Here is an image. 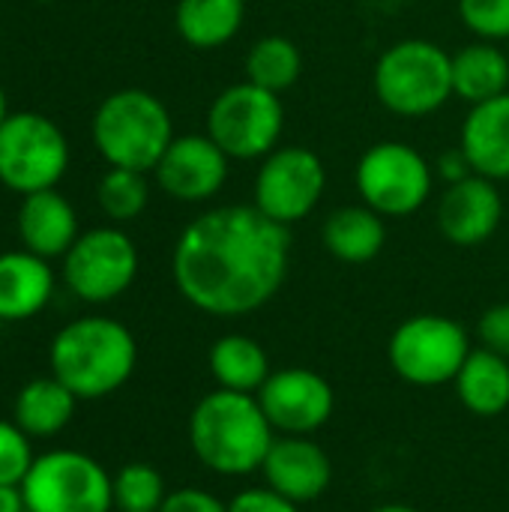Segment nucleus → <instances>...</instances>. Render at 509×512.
<instances>
[{
    "label": "nucleus",
    "mask_w": 509,
    "mask_h": 512,
    "mask_svg": "<svg viewBox=\"0 0 509 512\" xmlns=\"http://www.w3.org/2000/svg\"><path fill=\"white\" fill-rule=\"evenodd\" d=\"M291 228L255 204H222L195 216L171 252L180 297L213 318H243L264 309L285 285Z\"/></svg>",
    "instance_id": "obj_1"
},
{
    "label": "nucleus",
    "mask_w": 509,
    "mask_h": 512,
    "mask_svg": "<svg viewBox=\"0 0 509 512\" xmlns=\"http://www.w3.org/2000/svg\"><path fill=\"white\" fill-rule=\"evenodd\" d=\"M138 366V345L126 324L108 315H84L60 327L48 348L51 375L78 402L114 396Z\"/></svg>",
    "instance_id": "obj_2"
},
{
    "label": "nucleus",
    "mask_w": 509,
    "mask_h": 512,
    "mask_svg": "<svg viewBox=\"0 0 509 512\" xmlns=\"http://www.w3.org/2000/svg\"><path fill=\"white\" fill-rule=\"evenodd\" d=\"M276 429L258 405V396L213 390L189 414V447L195 459L219 477H246L261 471Z\"/></svg>",
    "instance_id": "obj_3"
},
{
    "label": "nucleus",
    "mask_w": 509,
    "mask_h": 512,
    "mask_svg": "<svg viewBox=\"0 0 509 512\" xmlns=\"http://www.w3.org/2000/svg\"><path fill=\"white\" fill-rule=\"evenodd\" d=\"M90 135L96 153L108 162V168L150 174L174 141V120L168 105L156 93L123 87L99 102Z\"/></svg>",
    "instance_id": "obj_4"
},
{
    "label": "nucleus",
    "mask_w": 509,
    "mask_h": 512,
    "mask_svg": "<svg viewBox=\"0 0 509 512\" xmlns=\"http://www.w3.org/2000/svg\"><path fill=\"white\" fill-rule=\"evenodd\" d=\"M375 99L396 117L420 120L453 99V54L423 36L399 39L372 69Z\"/></svg>",
    "instance_id": "obj_5"
},
{
    "label": "nucleus",
    "mask_w": 509,
    "mask_h": 512,
    "mask_svg": "<svg viewBox=\"0 0 509 512\" xmlns=\"http://www.w3.org/2000/svg\"><path fill=\"white\" fill-rule=\"evenodd\" d=\"M435 165L408 141H378L354 165V189L384 219L420 213L435 192Z\"/></svg>",
    "instance_id": "obj_6"
},
{
    "label": "nucleus",
    "mask_w": 509,
    "mask_h": 512,
    "mask_svg": "<svg viewBox=\"0 0 509 512\" xmlns=\"http://www.w3.org/2000/svg\"><path fill=\"white\" fill-rule=\"evenodd\" d=\"M285 132L282 96L252 81L219 90L207 108V135L231 162H261L273 153Z\"/></svg>",
    "instance_id": "obj_7"
},
{
    "label": "nucleus",
    "mask_w": 509,
    "mask_h": 512,
    "mask_svg": "<svg viewBox=\"0 0 509 512\" xmlns=\"http://www.w3.org/2000/svg\"><path fill=\"white\" fill-rule=\"evenodd\" d=\"M69 168L63 129L39 111H9L0 126V186L15 195L57 189Z\"/></svg>",
    "instance_id": "obj_8"
},
{
    "label": "nucleus",
    "mask_w": 509,
    "mask_h": 512,
    "mask_svg": "<svg viewBox=\"0 0 509 512\" xmlns=\"http://www.w3.org/2000/svg\"><path fill=\"white\" fill-rule=\"evenodd\" d=\"M471 351V336L456 318L429 312L405 318L387 342L393 372L414 387L453 384Z\"/></svg>",
    "instance_id": "obj_9"
},
{
    "label": "nucleus",
    "mask_w": 509,
    "mask_h": 512,
    "mask_svg": "<svg viewBox=\"0 0 509 512\" xmlns=\"http://www.w3.org/2000/svg\"><path fill=\"white\" fill-rule=\"evenodd\" d=\"M21 495L27 512H111L114 477L87 453L51 450L36 456Z\"/></svg>",
    "instance_id": "obj_10"
},
{
    "label": "nucleus",
    "mask_w": 509,
    "mask_h": 512,
    "mask_svg": "<svg viewBox=\"0 0 509 512\" xmlns=\"http://www.w3.org/2000/svg\"><path fill=\"white\" fill-rule=\"evenodd\" d=\"M324 192V159L303 144H279L258 162L252 180V204L285 228L309 219L321 204Z\"/></svg>",
    "instance_id": "obj_11"
},
{
    "label": "nucleus",
    "mask_w": 509,
    "mask_h": 512,
    "mask_svg": "<svg viewBox=\"0 0 509 512\" xmlns=\"http://www.w3.org/2000/svg\"><path fill=\"white\" fill-rule=\"evenodd\" d=\"M135 276H138L135 240L117 225L81 231L72 249L63 255L66 288L90 306H102L123 297L132 288Z\"/></svg>",
    "instance_id": "obj_12"
},
{
    "label": "nucleus",
    "mask_w": 509,
    "mask_h": 512,
    "mask_svg": "<svg viewBox=\"0 0 509 512\" xmlns=\"http://www.w3.org/2000/svg\"><path fill=\"white\" fill-rule=\"evenodd\" d=\"M153 177L168 198L180 204H207L225 189L231 159L207 132L174 135L153 168Z\"/></svg>",
    "instance_id": "obj_13"
},
{
    "label": "nucleus",
    "mask_w": 509,
    "mask_h": 512,
    "mask_svg": "<svg viewBox=\"0 0 509 512\" xmlns=\"http://www.w3.org/2000/svg\"><path fill=\"white\" fill-rule=\"evenodd\" d=\"M255 396L270 426L282 435H315L336 411L330 381L303 366L273 372Z\"/></svg>",
    "instance_id": "obj_14"
},
{
    "label": "nucleus",
    "mask_w": 509,
    "mask_h": 512,
    "mask_svg": "<svg viewBox=\"0 0 509 512\" xmlns=\"http://www.w3.org/2000/svg\"><path fill=\"white\" fill-rule=\"evenodd\" d=\"M438 231L459 249L489 243L504 222V195L495 180L471 174L459 183L444 186L435 207Z\"/></svg>",
    "instance_id": "obj_15"
},
{
    "label": "nucleus",
    "mask_w": 509,
    "mask_h": 512,
    "mask_svg": "<svg viewBox=\"0 0 509 512\" xmlns=\"http://www.w3.org/2000/svg\"><path fill=\"white\" fill-rule=\"evenodd\" d=\"M261 474L273 492L300 504L318 501L333 483L330 456L309 435H282L273 441Z\"/></svg>",
    "instance_id": "obj_16"
},
{
    "label": "nucleus",
    "mask_w": 509,
    "mask_h": 512,
    "mask_svg": "<svg viewBox=\"0 0 509 512\" xmlns=\"http://www.w3.org/2000/svg\"><path fill=\"white\" fill-rule=\"evenodd\" d=\"M15 228L21 237V249H27L45 261L63 258L81 234L75 207L57 189L21 195Z\"/></svg>",
    "instance_id": "obj_17"
},
{
    "label": "nucleus",
    "mask_w": 509,
    "mask_h": 512,
    "mask_svg": "<svg viewBox=\"0 0 509 512\" xmlns=\"http://www.w3.org/2000/svg\"><path fill=\"white\" fill-rule=\"evenodd\" d=\"M459 147L474 174L495 183L509 180V93L468 108Z\"/></svg>",
    "instance_id": "obj_18"
},
{
    "label": "nucleus",
    "mask_w": 509,
    "mask_h": 512,
    "mask_svg": "<svg viewBox=\"0 0 509 512\" xmlns=\"http://www.w3.org/2000/svg\"><path fill=\"white\" fill-rule=\"evenodd\" d=\"M54 297V270L45 258L12 249L0 252V324L36 318Z\"/></svg>",
    "instance_id": "obj_19"
},
{
    "label": "nucleus",
    "mask_w": 509,
    "mask_h": 512,
    "mask_svg": "<svg viewBox=\"0 0 509 512\" xmlns=\"http://www.w3.org/2000/svg\"><path fill=\"white\" fill-rule=\"evenodd\" d=\"M321 243L342 264H369L387 246V219L363 201L336 207L321 225Z\"/></svg>",
    "instance_id": "obj_20"
},
{
    "label": "nucleus",
    "mask_w": 509,
    "mask_h": 512,
    "mask_svg": "<svg viewBox=\"0 0 509 512\" xmlns=\"http://www.w3.org/2000/svg\"><path fill=\"white\" fill-rule=\"evenodd\" d=\"M509 93V57L498 42L474 39L453 54V99L468 105Z\"/></svg>",
    "instance_id": "obj_21"
},
{
    "label": "nucleus",
    "mask_w": 509,
    "mask_h": 512,
    "mask_svg": "<svg viewBox=\"0 0 509 512\" xmlns=\"http://www.w3.org/2000/svg\"><path fill=\"white\" fill-rule=\"evenodd\" d=\"M246 21V0H177L174 27L195 51L225 48Z\"/></svg>",
    "instance_id": "obj_22"
},
{
    "label": "nucleus",
    "mask_w": 509,
    "mask_h": 512,
    "mask_svg": "<svg viewBox=\"0 0 509 512\" xmlns=\"http://www.w3.org/2000/svg\"><path fill=\"white\" fill-rule=\"evenodd\" d=\"M207 366L219 390L249 393V396H255L264 387V381L273 375L264 345L243 333H228L216 339L210 345Z\"/></svg>",
    "instance_id": "obj_23"
},
{
    "label": "nucleus",
    "mask_w": 509,
    "mask_h": 512,
    "mask_svg": "<svg viewBox=\"0 0 509 512\" xmlns=\"http://www.w3.org/2000/svg\"><path fill=\"white\" fill-rule=\"evenodd\" d=\"M78 399L69 387H63L54 375L27 381L12 408V420L30 435V438H54L60 435L72 417H75Z\"/></svg>",
    "instance_id": "obj_24"
},
{
    "label": "nucleus",
    "mask_w": 509,
    "mask_h": 512,
    "mask_svg": "<svg viewBox=\"0 0 509 512\" xmlns=\"http://www.w3.org/2000/svg\"><path fill=\"white\" fill-rule=\"evenodd\" d=\"M453 387L465 411L477 417H498L509 408V360L495 351L474 348Z\"/></svg>",
    "instance_id": "obj_25"
},
{
    "label": "nucleus",
    "mask_w": 509,
    "mask_h": 512,
    "mask_svg": "<svg viewBox=\"0 0 509 512\" xmlns=\"http://www.w3.org/2000/svg\"><path fill=\"white\" fill-rule=\"evenodd\" d=\"M300 75H303V54L294 39H288L282 33H270L249 45L246 81L282 96L285 90H291L300 81Z\"/></svg>",
    "instance_id": "obj_26"
},
{
    "label": "nucleus",
    "mask_w": 509,
    "mask_h": 512,
    "mask_svg": "<svg viewBox=\"0 0 509 512\" xmlns=\"http://www.w3.org/2000/svg\"><path fill=\"white\" fill-rule=\"evenodd\" d=\"M96 201H99V210L117 225L138 219L150 201L147 174L129 171V168H108L96 186Z\"/></svg>",
    "instance_id": "obj_27"
},
{
    "label": "nucleus",
    "mask_w": 509,
    "mask_h": 512,
    "mask_svg": "<svg viewBox=\"0 0 509 512\" xmlns=\"http://www.w3.org/2000/svg\"><path fill=\"white\" fill-rule=\"evenodd\" d=\"M168 498L162 474L147 462L123 465L114 474V510L117 512H159Z\"/></svg>",
    "instance_id": "obj_28"
},
{
    "label": "nucleus",
    "mask_w": 509,
    "mask_h": 512,
    "mask_svg": "<svg viewBox=\"0 0 509 512\" xmlns=\"http://www.w3.org/2000/svg\"><path fill=\"white\" fill-rule=\"evenodd\" d=\"M456 9L474 39L509 42V0H459Z\"/></svg>",
    "instance_id": "obj_29"
},
{
    "label": "nucleus",
    "mask_w": 509,
    "mask_h": 512,
    "mask_svg": "<svg viewBox=\"0 0 509 512\" xmlns=\"http://www.w3.org/2000/svg\"><path fill=\"white\" fill-rule=\"evenodd\" d=\"M30 435L15 420H0V486H21L36 456Z\"/></svg>",
    "instance_id": "obj_30"
},
{
    "label": "nucleus",
    "mask_w": 509,
    "mask_h": 512,
    "mask_svg": "<svg viewBox=\"0 0 509 512\" xmlns=\"http://www.w3.org/2000/svg\"><path fill=\"white\" fill-rule=\"evenodd\" d=\"M477 339H480V348L495 351L509 360V303H495L480 315Z\"/></svg>",
    "instance_id": "obj_31"
},
{
    "label": "nucleus",
    "mask_w": 509,
    "mask_h": 512,
    "mask_svg": "<svg viewBox=\"0 0 509 512\" xmlns=\"http://www.w3.org/2000/svg\"><path fill=\"white\" fill-rule=\"evenodd\" d=\"M228 512H300V507L282 498L279 492H273L270 486H264V489H243L240 495H234Z\"/></svg>",
    "instance_id": "obj_32"
},
{
    "label": "nucleus",
    "mask_w": 509,
    "mask_h": 512,
    "mask_svg": "<svg viewBox=\"0 0 509 512\" xmlns=\"http://www.w3.org/2000/svg\"><path fill=\"white\" fill-rule=\"evenodd\" d=\"M159 512H228V504L204 489H177L168 492Z\"/></svg>",
    "instance_id": "obj_33"
},
{
    "label": "nucleus",
    "mask_w": 509,
    "mask_h": 512,
    "mask_svg": "<svg viewBox=\"0 0 509 512\" xmlns=\"http://www.w3.org/2000/svg\"><path fill=\"white\" fill-rule=\"evenodd\" d=\"M432 165H435V177H438V180H444V186L459 183V180H465V177H471V174H474L459 144H456L453 150H444Z\"/></svg>",
    "instance_id": "obj_34"
},
{
    "label": "nucleus",
    "mask_w": 509,
    "mask_h": 512,
    "mask_svg": "<svg viewBox=\"0 0 509 512\" xmlns=\"http://www.w3.org/2000/svg\"><path fill=\"white\" fill-rule=\"evenodd\" d=\"M0 512H27L21 486H0Z\"/></svg>",
    "instance_id": "obj_35"
},
{
    "label": "nucleus",
    "mask_w": 509,
    "mask_h": 512,
    "mask_svg": "<svg viewBox=\"0 0 509 512\" xmlns=\"http://www.w3.org/2000/svg\"><path fill=\"white\" fill-rule=\"evenodd\" d=\"M372 512H420V510H414V507H408V504H384V507H375Z\"/></svg>",
    "instance_id": "obj_36"
},
{
    "label": "nucleus",
    "mask_w": 509,
    "mask_h": 512,
    "mask_svg": "<svg viewBox=\"0 0 509 512\" xmlns=\"http://www.w3.org/2000/svg\"><path fill=\"white\" fill-rule=\"evenodd\" d=\"M9 117V108H6V93H3V87H0V126H3V120Z\"/></svg>",
    "instance_id": "obj_37"
},
{
    "label": "nucleus",
    "mask_w": 509,
    "mask_h": 512,
    "mask_svg": "<svg viewBox=\"0 0 509 512\" xmlns=\"http://www.w3.org/2000/svg\"><path fill=\"white\" fill-rule=\"evenodd\" d=\"M39 3H54V0H39Z\"/></svg>",
    "instance_id": "obj_38"
}]
</instances>
